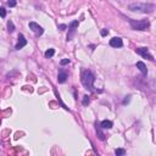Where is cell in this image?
<instances>
[{"label": "cell", "mask_w": 156, "mask_h": 156, "mask_svg": "<svg viewBox=\"0 0 156 156\" xmlns=\"http://www.w3.org/2000/svg\"><path fill=\"white\" fill-rule=\"evenodd\" d=\"M82 84L84 85V88L87 89V90H93V83L95 81V77H94V74L92 73V71H89V70H85V71H83L82 72Z\"/></svg>", "instance_id": "1"}, {"label": "cell", "mask_w": 156, "mask_h": 156, "mask_svg": "<svg viewBox=\"0 0 156 156\" xmlns=\"http://www.w3.org/2000/svg\"><path fill=\"white\" fill-rule=\"evenodd\" d=\"M54 54H55V50H54V49H48L44 55H45L46 59H50V57H53V56H54Z\"/></svg>", "instance_id": "12"}, {"label": "cell", "mask_w": 156, "mask_h": 156, "mask_svg": "<svg viewBox=\"0 0 156 156\" xmlns=\"http://www.w3.org/2000/svg\"><path fill=\"white\" fill-rule=\"evenodd\" d=\"M59 28H60L61 31H64L65 28H67V26H66V25H60V26H59Z\"/></svg>", "instance_id": "21"}, {"label": "cell", "mask_w": 156, "mask_h": 156, "mask_svg": "<svg viewBox=\"0 0 156 156\" xmlns=\"http://www.w3.org/2000/svg\"><path fill=\"white\" fill-rule=\"evenodd\" d=\"M115 154L117 156L124 155V154H126V150H124V149H116V150H115Z\"/></svg>", "instance_id": "15"}, {"label": "cell", "mask_w": 156, "mask_h": 156, "mask_svg": "<svg viewBox=\"0 0 156 156\" xmlns=\"http://www.w3.org/2000/svg\"><path fill=\"white\" fill-rule=\"evenodd\" d=\"M8 31H9L10 33H14V31H15V26H14V22H12V21H9V22H8Z\"/></svg>", "instance_id": "14"}, {"label": "cell", "mask_w": 156, "mask_h": 156, "mask_svg": "<svg viewBox=\"0 0 156 156\" xmlns=\"http://www.w3.org/2000/svg\"><path fill=\"white\" fill-rule=\"evenodd\" d=\"M135 53L139 54V55H141L143 57L147 59V60H150V61H154V60H155L154 56L149 53V49H147V48H138V49H135Z\"/></svg>", "instance_id": "4"}, {"label": "cell", "mask_w": 156, "mask_h": 156, "mask_svg": "<svg viewBox=\"0 0 156 156\" xmlns=\"http://www.w3.org/2000/svg\"><path fill=\"white\" fill-rule=\"evenodd\" d=\"M112 126H113V123H112L111 121H109V119H105V121H102L100 123V127L104 129H111Z\"/></svg>", "instance_id": "11"}, {"label": "cell", "mask_w": 156, "mask_h": 156, "mask_svg": "<svg viewBox=\"0 0 156 156\" xmlns=\"http://www.w3.org/2000/svg\"><path fill=\"white\" fill-rule=\"evenodd\" d=\"M128 22L130 23V27L134 31H146L149 26H150V22L147 20H141V21H135V20L132 19H127Z\"/></svg>", "instance_id": "3"}, {"label": "cell", "mask_w": 156, "mask_h": 156, "mask_svg": "<svg viewBox=\"0 0 156 156\" xmlns=\"http://www.w3.org/2000/svg\"><path fill=\"white\" fill-rule=\"evenodd\" d=\"M96 134H98V137H99L100 140H105V135H104V133L101 132L100 126H96Z\"/></svg>", "instance_id": "13"}, {"label": "cell", "mask_w": 156, "mask_h": 156, "mask_svg": "<svg viewBox=\"0 0 156 156\" xmlns=\"http://www.w3.org/2000/svg\"><path fill=\"white\" fill-rule=\"evenodd\" d=\"M0 16H1V17H5V16H6V10L4 9V8H0Z\"/></svg>", "instance_id": "19"}, {"label": "cell", "mask_w": 156, "mask_h": 156, "mask_svg": "<svg viewBox=\"0 0 156 156\" xmlns=\"http://www.w3.org/2000/svg\"><path fill=\"white\" fill-rule=\"evenodd\" d=\"M110 45L112 46V48H122V46H123V42H122L121 38L115 37L110 40Z\"/></svg>", "instance_id": "8"}, {"label": "cell", "mask_w": 156, "mask_h": 156, "mask_svg": "<svg viewBox=\"0 0 156 156\" xmlns=\"http://www.w3.org/2000/svg\"><path fill=\"white\" fill-rule=\"evenodd\" d=\"M29 29H32L37 36H42L43 33H44V29H43V27L42 26H39L38 23H36V22H29Z\"/></svg>", "instance_id": "6"}, {"label": "cell", "mask_w": 156, "mask_h": 156, "mask_svg": "<svg viewBox=\"0 0 156 156\" xmlns=\"http://www.w3.org/2000/svg\"><path fill=\"white\" fill-rule=\"evenodd\" d=\"M83 106H87V105H88V104H89V96H88V95H84V96H83Z\"/></svg>", "instance_id": "16"}, {"label": "cell", "mask_w": 156, "mask_h": 156, "mask_svg": "<svg viewBox=\"0 0 156 156\" xmlns=\"http://www.w3.org/2000/svg\"><path fill=\"white\" fill-rule=\"evenodd\" d=\"M68 64H70V59H64V60L60 61V65H61V66H65V65H68Z\"/></svg>", "instance_id": "17"}, {"label": "cell", "mask_w": 156, "mask_h": 156, "mask_svg": "<svg viewBox=\"0 0 156 156\" xmlns=\"http://www.w3.org/2000/svg\"><path fill=\"white\" fill-rule=\"evenodd\" d=\"M67 77H68L67 73H66L65 71L61 70V71L59 72V76H57V82H59V83H65V82H66V79H67Z\"/></svg>", "instance_id": "9"}, {"label": "cell", "mask_w": 156, "mask_h": 156, "mask_svg": "<svg viewBox=\"0 0 156 156\" xmlns=\"http://www.w3.org/2000/svg\"><path fill=\"white\" fill-rule=\"evenodd\" d=\"M8 5H9L10 8L16 6V0H9V1H8Z\"/></svg>", "instance_id": "18"}, {"label": "cell", "mask_w": 156, "mask_h": 156, "mask_svg": "<svg viewBox=\"0 0 156 156\" xmlns=\"http://www.w3.org/2000/svg\"><path fill=\"white\" fill-rule=\"evenodd\" d=\"M27 45V39L25 38L23 34H19V42H17V44L15 46V49L16 50H20V49H22L23 46Z\"/></svg>", "instance_id": "7"}, {"label": "cell", "mask_w": 156, "mask_h": 156, "mask_svg": "<svg viewBox=\"0 0 156 156\" xmlns=\"http://www.w3.org/2000/svg\"><path fill=\"white\" fill-rule=\"evenodd\" d=\"M137 68H139V71L144 74V76H146L147 70H146V66H145V64H144V62H141V61H138V62H137Z\"/></svg>", "instance_id": "10"}, {"label": "cell", "mask_w": 156, "mask_h": 156, "mask_svg": "<svg viewBox=\"0 0 156 156\" xmlns=\"http://www.w3.org/2000/svg\"><path fill=\"white\" fill-rule=\"evenodd\" d=\"M107 34H109V29H102V31H101V36H102V37H105V36H107Z\"/></svg>", "instance_id": "20"}, {"label": "cell", "mask_w": 156, "mask_h": 156, "mask_svg": "<svg viewBox=\"0 0 156 156\" xmlns=\"http://www.w3.org/2000/svg\"><path fill=\"white\" fill-rule=\"evenodd\" d=\"M128 9L130 11H137V12H143V14H146V12H152L155 6L152 4H140V3H137V4H130L128 6Z\"/></svg>", "instance_id": "2"}, {"label": "cell", "mask_w": 156, "mask_h": 156, "mask_svg": "<svg viewBox=\"0 0 156 156\" xmlns=\"http://www.w3.org/2000/svg\"><path fill=\"white\" fill-rule=\"evenodd\" d=\"M78 27V21H72L68 26V34H67V42L71 40L76 34V29Z\"/></svg>", "instance_id": "5"}]
</instances>
